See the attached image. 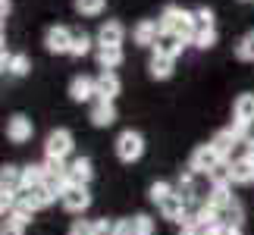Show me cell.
I'll return each mask as SVG.
<instances>
[{"label":"cell","mask_w":254,"mask_h":235,"mask_svg":"<svg viewBox=\"0 0 254 235\" xmlns=\"http://www.w3.org/2000/svg\"><path fill=\"white\" fill-rule=\"evenodd\" d=\"M9 9H13V0H0V19H3V22L9 16Z\"/></svg>","instance_id":"obj_43"},{"label":"cell","mask_w":254,"mask_h":235,"mask_svg":"<svg viewBox=\"0 0 254 235\" xmlns=\"http://www.w3.org/2000/svg\"><path fill=\"white\" fill-rule=\"evenodd\" d=\"M194 28H213V9L210 6L194 9Z\"/></svg>","instance_id":"obj_35"},{"label":"cell","mask_w":254,"mask_h":235,"mask_svg":"<svg viewBox=\"0 0 254 235\" xmlns=\"http://www.w3.org/2000/svg\"><path fill=\"white\" fill-rule=\"evenodd\" d=\"M6 72L16 75V78H22V75L32 72V60H28V54H13V57H9V69Z\"/></svg>","instance_id":"obj_31"},{"label":"cell","mask_w":254,"mask_h":235,"mask_svg":"<svg viewBox=\"0 0 254 235\" xmlns=\"http://www.w3.org/2000/svg\"><path fill=\"white\" fill-rule=\"evenodd\" d=\"M223 160H220V154L213 151V144L207 141V144H198V148L191 151V157H189V166L198 176H210V170H217Z\"/></svg>","instance_id":"obj_5"},{"label":"cell","mask_w":254,"mask_h":235,"mask_svg":"<svg viewBox=\"0 0 254 235\" xmlns=\"http://www.w3.org/2000/svg\"><path fill=\"white\" fill-rule=\"evenodd\" d=\"M126 41V25L120 19H104L101 28H97V44L101 47H123Z\"/></svg>","instance_id":"obj_9"},{"label":"cell","mask_w":254,"mask_h":235,"mask_svg":"<svg viewBox=\"0 0 254 235\" xmlns=\"http://www.w3.org/2000/svg\"><path fill=\"white\" fill-rule=\"evenodd\" d=\"M157 28H160V38H182V41L191 44V35H194V9H182L179 3H167L157 16Z\"/></svg>","instance_id":"obj_1"},{"label":"cell","mask_w":254,"mask_h":235,"mask_svg":"<svg viewBox=\"0 0 254 235\" xmlns=\"http://www.w3.org/2000/svg\"><path fill=\"white\" fill-rule=\"evenodd\" d=\"M191 47H198V51H210V47H217V28H194Z\"/></svg>","instance_id":"obj_25"},{"label":"cell","mask_w":254,"mask_h":235,"mask_svg":"<svg viewBox=\"0 0 254 235\" xmlns=\"http://www.w3.org/2000/svg\"><path fill=\"white\" fill-rule=\"evenodd\" d=\"M66 173H69L72 185H88L94 179V163L88 160V157H72L69 166H66Z\"/></svg>","instance_id":"obj_15"},{"label":"cell","mask_w":254,"mask_h":235,"mask_svg":"<svg viewBox=\"0 0 254 235\" xmlns=\"http://www.w3.org/2000/svg\"><path fill=\"white\" fill-rule=\"evenodd\" d=\"M91 35H88V32H72V47H69V57H79V60H82V57H88V54H91Z\"/></svg>","instance_id":"obj_26"},{"label":"cell","mask_w":254,"mask_h":235,"mask_svg":"<svg viewBox=\"0 0 254 235\" xmlns=\"http://www.w3.org/2000/svg\"><path fill=\"white\" fill-rule=\"evenodd\" d=\"M210 144H213V151L220 154V160H232V151H236V144H242V141L232 135V129L226 125V129H220V132L210 138Z\"/></svg>","instance_id":"obj_19"},{"label":"cell","mask_w":254,"mask_h":235,"mask_svg":"<svg viewBox=\"0 0 254 235\" xmlns=\"http://www.w3.org/2000/svg\"><path fill=\"white\" fill-rule=\"evenodd\" d=\"M94 57H97V66H101V69H107V72H116V69L126 63L123 47H101V44H97Z\"/></svg>","instance_id":"obj_17"},{"label":"cell","mask_w":254,"mask_h":235,"mask_svg":"<svg viewBox=\"0 0 254 235\" xmlns=\"http://www.w3.org/2000/svg\"><path fill=\"white\" fill-rule=\"evenodd\" d=\"M60 204H63L66 213L82 217V213L91 207V191H88V185H69V188L60 194Z\"/></svg>","instance_id":"obj_4"},{"label":"cell","mask_w":254,"mask_h":235,"mask_svg":"<svg viewBox=\"0 0 254 235\" xmlns=\"http://www.w3.org/2000/svg\"><path fill=\"white\" fill-rule=\"evenodd\" d=\"M0 38H3V19H0Z\"/></svg>","instance_id":"obj_47"},{"label":"cell","mask_w":254,"mask_h":235,"mask_svg":"<svg viewBox=\"0 0 254 235\" xmlns=\"http://www.w3.org/2000/svg\"><path fill=\"white\" fill-rule=\"evenodd\" d=\"M179 235H207V229H201L198 223H194V217L189 213V217H185V223H182V232Z\"/></svg>","instance_id":"obj_39"},{"label":"cell","mask_w":254,"mask_h":235,"mask_svg":"<svg viewBox=\"0 0 254 235\" xmlns=\"http://www.w3.org/2000/svg\"><path fill=\"white\" fill-rule=\"evenodd\" d=\"M44 182V163H28L22 166V188H35Z\"/></svg>","instance_id":"obj_27"},{"label":"cell","mask_w":254,"mask_h":235,"mask_svg":"<svg viewBox=\"0 0 254 235\" xmlns=\"http://www.w3.org/2000/svg\"><path fill=\"white\" fill-rule=\"evenodd\" d=\"M13 204H16V194H6V191H0V217H6V213L13 210Z\"/></svg>","instance_id":"obj_41"},{"label":"cell","mask_w":254,"mask_h":235,"mask_svg":"<svg viewBox=\"0 0 254 235\" xmlns=\"http://www.w3.org/2000/svg\"><path fill=\"white\" fill-rule=\"evenodd\" d=\"M207 179H210V185H232L229 182V160H223L217 170H210Z\"/></svg>","instance_id":"obj_34"},{"label":"cell","mask_w":254,"mask_h":235,"mask_svg":"<svg viewBox=\"0 0 254 235\" xmlns=\"http://www.w3.org/2000/svg\"><path fill=\"white\" fill-rule=\"evenodd\" d=\"M229 129H232V135H236V138L245 144L248 138H251V125H245V122H239V119H232L229 122Z\"/></svg>","instance_id":"obj_38"},{"label":"cell","mask_w":254,"mask_h":235,"mask_svg":"<svg viewBox=\"0 0 254 235\" xmlns=\"http://www.w3.org/2000/svg\"><path fill=\"white\" fill-rule=\"evenodd\" d=\"M19 194H22V198H25L28 204H32L35 210H47V207H51V204H54L57 198H60V194H57V191H54V188H51L47 182L35 185V188H22Z\"/></svg>","instance_id":"obj_12"},{"label":"cell","mask_w":254,"mask_h":235,"mask_svg":"<svg viewBox=\"0 0 254 235\" xmlns=\"http://www.w3.org/2000/svg\"><path fill=\"white\" fill-rule=\"evenodd\" d=\"M75 148V138L69 129H54L51 135L44 138V157L47 160H66Z\"/></svg>","instance_id":"obj_3"},{"label":"cell","mask_w":254,"mask_h":235,"mask_svg":"<svg viewBox=\"0 0 254 235\" xmlns=\"http://www.w3.org/2000/svg\"><path fill=\"white\" fill-rule=\"evenodd\" d=\"M132 41L138 44V47H157L160 41V28H157V19H138L132 28Z\"/></svg>","instance_id":"obj_10"},{"label":"cell","mask_w":254,"mask_h":235,"mask_svg":"<svg viewBox=\"0 0 254 235\" xmlns=\"http://www.w3.org/2000/svg\"><path fill=\"white\" fill-rule=\"evenodd\" d=\"M173 194H176V188H173L170 182H163V179H157V182L148 188V198H151V204H157V207H160L167 198H173Z\"/></svg>","instance_id":"obj_29"},{"label":"cell","mask_w":254,"mask_h":235,"mask_svg":"<svg viewBox=\"0 0 254 235\" xmlns=\"http://www.w3.org/2000/svg\"><path fill=\"white\" fill-rule=\"evenodd\" d=\"M88 119H91L94 129H110V125L116 122V104L113 101H91Z\"/></svg>","instance_id":"obj_11"},{"label":"cell","mask_w":254,"mask_h":235,"mask_svg":"<svg viewBox=\"0 0 254 235\" xmlns=\"http://www.w3.org/2000/svg\"><path fill=\"white\" fill-rule=\"evenodd\" d=\"M232 119H239L245 125H254V94L251 91L239 94L236 101H232Z\"/></svg>","instance_id":"obj_20"},{"label":"cell","mask_w":254,"mask_h":235,"mask_svg":"<svg viewBox=\"0 0 254 235\" xmlns=\"http://www.w3.org/2000/svg\"><path fill=\"white\" fill-rule=\"evenodd\" d=\"M94 78L91 75H75L72 82H69V101L75 104H88V101H94Z\"/></svg>","instance_id":"obj_14"},{"label":"cell","mask_w":254,"mask_h":235,"mask_svg":"<svg viewBox=\"0 0 254 235\" xmlns=\"http://www.w3.org/2000/svg\"><path fill=\"white\" fill-rule=\"evenodd\" d=\"M239 3H254V0H239Z\"/></svg>","instance_id":"obj_48"},{"label":"cell","mask_w":254,"mask_h":235,"mask_svg":"<svg viewBox=\"0 0 254 235\" xmlns=\"http://www.w3.org/2000/svg\"><path fill=\"white\" fill-rule=\"evenodd\" d=\"M173 72H176V60H173V57H163V54L154 51L151 60H148V75L154 78V82H167V78H173Z\"/></svg>","instance_id":"obj_13"},{"label":"cell","mask_w":254,"mask_h":235,"mask_svg":"<svg viewBox=\"0 0 254 235\" xmlns=\"http://www.w3.org/2000/svg\"><path fill=\"white\" fill-rule=\"evenodd\" d=\"M220 223H226V226H242V204H229L226 210H220Z\"/></svg>","instance_id":"obj_33"},{"label":"cell","mask_w":254,"mask_h":235,"mask_svg":"<svg viewBox=\"0 0 254 235\" xmlns=\"http://www.w3.org/2000/svg\"><path fill=\"white\" fill-rule=\"evenodd\" d=\"M32 135H35V125H32V119H28L25 113H13L6 119V138L13 141V144L32 141Z\"/></svg>","instance_id":"obj_7"},{"label":"cell","mask_w":254,"mask_h":235,"mask_svg":"<svg viewBox=\"0 0 254 235\" xmlns=\"http://www.w3.org/2000/svg\"><path fill=\"white\" fill-rule=\"evenodd\" d=\"M207 204L217 210H226L229 204H236V194H232V185H210L207 191Z\"/></svg>","instance_id":"obj_22"},{"label":"cell","mask_w":254,"mask_h":235,"mask_svg":"<svg viewBox=\"0 0 254 235\" xmlns=\"http://www.w3.org/2000/svg\"><path fill=\"white\" fill-rule=\"evenodd\" d=\"M236 57H239L242 63H254V28L239 38V44H236Z\"/></svg>","instance_id":"obj_28"},{"label":"cell","mask_w":254,"mask_h":235,"mask_svg":"<svg viewBox=\"0 0 254 235\" xmlns=\"http://www.w3.org/2000/svg\"><path fill=\"white\" fill-rule=\"evenodd\" d=\"M66 235H94V220H72V226H69V232Z\"/></svg>","instance_id":"obj_36"},{"label":"cell","mask_w":254,"mask_h":235,"mask_svg":"<svg viewBox=\"0 0 254 235\" xmlns=\"http://www.w3.org/2000/svg\"><path fill=\"white\" fill-rule=\"evenodd\" d=\"M72 47V32L66 25H51L44 32V51L47 54H69Z\"/></svg>","instance_id":"obj_6"},{"label":"cell","mask_w":254,"mask_h":235,"mask_svg":"<svg viewBox=\"0 0 254 235\" xmlns=\"http://www.w3.org/2000/svg\"><path fill=\"white\" fill-rule=\"evenodd\" d=\"M113 229H116V220H94V235H113Z\"/></svg>","instance_id":"obj_40"},{"label":"cell","mask_w":254,"mask_h":235,"mask_svg":"<svg viewBox=\"0 0 254 235\" xmlns=\"http://www.w3.org/2000/svg\"><path fill=\"white\" fill-rule=\"evenodd\" d=\"M245 157H248V160L254 163V135H251V138L245 141Z\"/></svg>","instance_id":"obj_45"},{"label":"cell","mask_w":254,"mask_h":235,"mask_svg":"<svg viewBox=\"0 0 254 235\" xmlns=\"http://www.w3.org/2000/svg\"><path fill=\"white\" fill-rule=\"evenodd\" d=\"M154 229L157 226H154V220L148 217V213H135L132 217V232L135 235H154Z\"/></svg>","instance_id":"obj_32"},{"label":"cell","mask_w":254,"mask_h":235,"mask_svg":"<svg viewBox=\"0 0 254 235\" xmlns=\"http://www.w3.org/2000/svg\"><path fill=\"white\" fill-rule=\"evenodd\" d=\"M120 91H123V82H120V75L116 72H107V69H101V75L94 78V101H116L120 97Z\"/></svg>","instance_id":"obj_8"},{"label":"cell","mask_w":254,"mask_h":235,"mask_svg":"<svg viewBox=\"0 0 254 235\" xmlns=\"http://www.w3.org/2000/svg\"><path fill=\"white\" fill-rule=\"evenodd\" d=\"M35 213H38V210L32 207V204H28V201L22 198V194H16V204H13V210H9V217H13V220L19 223V226H28Z\"/></svg>","instance_id":"obj_23"},{"label":"cell","mask_w":254,"mask_h":235,"mask_svg":"<svg viewBox=\"0 0 254 235\" xmlns=\"http://www.w3.org/2000/svg\"><path fill=\"white\" fill-rule=\"evenodd\" d=\"M72 9L79 16H101L107 9V0H72Z\"/></svg>","instance_id":"obj_30"},{"label":"cell","mask_w":254,"mask_h":235,"mask_svg":"<svg viewBox=\"0 0 254 235\" xmlns=\"http://www.w3.org/2000/svg\"><path fill=\"white\" fill-rule=\"evenodd\" d=\"M229 182L232 185H254V163L248 157L229 160Z\"/></svg>","instance_id":"obj_16"},{"label":"cell","mask_w":254,"mask_h":235,"mask_svg":"<svg viewBox=\"0 0 254 235\" xmlns=\"http://www.w3.org/2000/svg\"><path fill=\"white\" fill-rule=\"evenodd\" d=\"M113 235H135V232H132V217H129V220H116Z\"/></svg>","instance_id":"obj_42"},{"label":"cell","mask_w":254,"mask_h":235,"mask_svg":"<svg viewBox=\"0 0 254 235\" xmlns=\"http://www.w3.org/2000/svg\"><path fill=\"white\" fill-rule=\"evenodd\" d=\"M0 235H25V226H19L13 217L0 220Z\"/></svg>","instance_id":"obj_37"},{"label":"cell","mask_w":254,"mask_h":235,"mask_svg":"<svg viewBox=\"0 0 254 235\" xmlns=\"http://www.w3.org/2000/svg\"><path fill=\"white\" fill-rule=\"evenodd\" d=\"M223 235H242V226H226L223 223Z\"/></svg>","instance_id":"obj_46"},{"label":"cell","mask_w":254,"mask_h":235,"mask_svg":"<svg viewBox=\"0 0 254 235\" xmlns=\"http://www.w3.org/2000/svg\"><path fill=\"white\" fill-rule=\"evenodd\" d=\"M160 217L170 220V223H185V217H189V204H185L179 194H173V198H167L160 204Z\"/></svg>","instance_id":"obj_21"},{"label":"cell","mask_w":254,"mask_h":235,"mask_svg":"<svg viewBox=\"0 0 254 235\" xmlns=\"http://www.w3.org/2000/svg\"><path fill=\"white\" fill-rule=\"evenodd\" d=\"M185 47H189V41H182V38H176V35H173V38H160L154 51L163 54V57H173V60H176V57H179Z\"/></svg>","instance_id":"obj_24"},{"label":"cell","mask_w":254,"mask_h":235,"mask_svg":"<svg viewBox=\"0 0 254 235\" xmlns=\"http://www.w3.org/2000/svg\"><path fill=\"white\" fill-rule=\"evenodd\" d=\"M9 57H13V54H6V47H3V51H0V72L9 69Z\"/></svg>","instance_id":"obj_44"},{"label":"cell","mask_w":254,"mask_h":235,"mask_svg":"<svg viewBox=\"0 0 254 235\" xmlns=\"http://www.w3.org/2000/svg\"><path fill=\"white\" fill-rule=\"evenodd\" d=\"M0 191H6V194L22 191V166H13V163L0 166Z\"/></svg>","instance_id":"obj_18"},{"label":"cell","mask_w":254,"mask_h":235,"mask_svg":"<svg viewBox=\"0 0 254 235\" xmlns=\"http://www.w3.org/2000/svg\"><path fill=\"white\" fill-rule=\"evenodd\" d=\"M113 151H116V160L120 163H138L144 157V135L135 132V129L120 132L113 141Z\"/></svg>","instance_id":"obj_2"}]
</instances>
